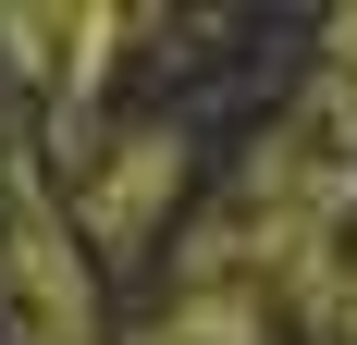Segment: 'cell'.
I'll list each match as a JSON object with an SVG mask.
<instances>
[{"label":"cell","instance_id":"1","mask_svg":"<svg viewBox=\"0 0 357 345\" xmlns=\"http://www.w3.org/2000/svg\"><path fill=\"white\" fill-rule=\"evenodd\" d=\"M13 309H25L37 345H86V259H74V235H62L50 198L13 210Z\"/></svg>","mask_w":357,"mask_h":345},{"label":"cell","instance_id":"2","mask_svg":"<svg viewBox=\"0 0 357 345\" xmlns=\"http://www.w3.org/2000/svg\"><path fill=\"white\" fill-rule=\"evenodd\" d=\"M173 185H185V148H173V136H123L99 172H86V198H74V210L99 222V247H136L148 222H160Z\"/></svg>","mask_w":357,"mask_h":345}]
</instances>
